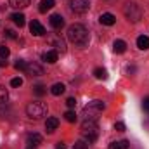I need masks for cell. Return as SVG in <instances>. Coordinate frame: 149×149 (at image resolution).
I'll return each mask as SVG.
<instances>
[{"label":"cell","instance_id":"cell-1","mask_svg":"<svg viewBox=\"0 0 149 149\" xmlns=\"http://www.w3.org/2000/svg\"><path fill=\"white\" fill-rule=\"evenodd\" d=\"M68 40L74 45H78V47H87L88 42H90V33L83 24L74 23L68 28Z\"/></svg>","mask_w":149,"mask_h":149},{"label":"cell","instance_id":"cell-2","mask_svg":"<svg viewBox=\"0 0 149 149\" xmlns=\"http://www.w3.org/2000/svg\"><path fill=\"white\" fill-rule=\"evenodd\" d=\"M81 137L88 144H92V142L97 141V137H99V127H97L95 120H85L81 123Z\"/></svg>","mask_w":149,"mask_h":149},{"label":"cell","instance_id":"cell-3","mask_svg":"<svg viewBox=\"0 0 149 149\" xmlns=\"http://www.w3.org/2000/svg\"><path fill=\"white\" fill-rule=\"evenodd\" d=\"M104 108H106V104H104L102 101H90V102L83 108V116H85V120H97V116L104 111Z\"/></svg>","mask_w":149,"mask_h":149},{"label":"cell","instance_id":"cell-4","mask_svg":"<svg viewBox=\"0 0 149 149\" xmlns=\"http://www.w3.org/2000/svg\"><path fill=\"white\" fill-rule=\"evenodd\" d=\"M123 14H125V17H127L128 21L139 23V21L142 19V7H141L139 3H135V2H128V3L125 5V9H123Z\"/></svg>","mask_w":149,"mask_h":149},{"label":"cell","instance_id":"cell-5","mask_svg":"<svg viewBox=\"0 0 149 149\" xmlns=\"http://www.w3.org/2000/svg\"><path fill=\"white\" fill-rule=\"evenodd\" d=\"M26 114L33 120H38V118L47 114V106L43 102H30L26 106Z\"/></svg>","mask_w":149,"mask_h":149},{"label":"cell","instance_id":"cell-6","mask_svg":"<svg viewBox=\"0 0 149 149\" xmlns=\"http://www.w3.org/2000/svg\"><path fill=\"white\" fill-rule=\"evenodd\" d=\"M47 43L52 47V50H57V52H66V42L63 40V37H61V35H57V33L49 35V38H47Z\"/></svg>","mask_w":149,"mask_h":149},{"label":"cell","instance_id":"cell-7","mask_svg":"<svg viewBox=\"0 0 149 149\" xmlns=\"http://www.w3.org/2000/svg\"><path fill=\"white\" fill-rule=\"evenodd\" d=\"M88 9H90L88 0H71V10L76 14H85Z\"/></svg>","mask_w":149,"mask_h":149},{"label":"cell","instance_id":"cell-8","mask_svg":"<svg viewBox=\"0 0 149 149\" xmlns=\"http://www.w3.org/2000/svg\"><path fill=\"white\" fill-rule=\"evenodd\" d=\"M24 71L28 74H31V76H40V74H43V68L38 63H28Z\"/></svg>","mask_w":149,"mask_h":149},{"label":"cell","instance_id":"cell-9","mask_svg":"<svg viewBox=\"0 0 149 149\" xmlns=\"http://www.w3.org/2000/svg\"><path fill=\"white\" fill-rule=\"evenodd\" d=\"M49 23H50V26H52L54 30H61V28L64 26V19H63V16H59V14H52L50 19H49Z\"/></svg>","mask_w":149,"mask_h":149},{"label":"cell","instance_id":"cell-10","mask_svg":"<svg viewBox=\"0 0 149 149\" xmlns=\"http://www.w3.org/2000/svg\"><path fill=\"white\" fill-rule=\"evenodd\" d=\"M57 57H59V52H57V50H47V52L42 54V59H43L45 63H49V64L57 63Z\"/></svg>","mask_w":149,"mask_h":149},{"label":"cell","instance_id":"cell-11","mask_svg":"<svg viewBox=\"0 0 149 149\" xmlns=\"http://www.w3.org/2000/svg\"><path fill=\"white\" fill-rule=\"evenodd\" d=\"M30 31H31L35 37H42V35H45V28H43L38 21H31V23H30Z\"/></svg>","mask_w":149,"mask_h":149},{"label":"cell","instance_id":"cell-12","mask_svg":"<svg viewBox=\"0 0 149 149\" xmlns=\"http://www.w3.org/2000/svg\"><path fill=\"white\" fill-rule=\"evenodd\" d=\"M99 21H101V24H104V26H113V24L116 23V17H114L113 14H109V12H104V14H101Z\"/></svg>","mask_w":149,"mask_h":149},{"label":"cell","instance_id":"cell-13","mask_svg":"<svg viewBox=\"0 0 149 149\" xmlns=\"http://www.w3.org/2000/svg\"><path fill=\"white\" fill-rule=\"evenodd\" d=\"M59 127V120L57 118H47V121H45V130L49 132V134H52V132H56V128Z\"/></svg>","mask_w":149,"mask_h":149},{"label":"cell","instance_id":"cell-14","mask_svg":"<svg viewBox=\"0 0 149 149\" xmlns=\"http://www.w3.org/2000/svg\"><path fill=\"white\" fill-rule=\"evenodd\" d=\"M26 142H28L30 148H37V146L42 144V135H40V134H30Z\"/></svg>","mask_w":149,"mask_h":149},{"label":"cell","instance_id":"cell-15","mask_svg":"<svg viewBox=\"0 0 149 149\" xmlns=\"http://www.w3.org/2000/svg\"><path fill=\"white\" fill-rule=\"evenodd\" d=\"M54 5H56V2H54V0H40L38 10H40V12H47V10H50Z\"/></svg>","mask_w":149,"mask_h":149},{"label":"cell","instance_id":"cell-16","mask_svg":"<svg viewBox=\"0 0 149 149\" xmlns=\"http://www.w3.org/2000/svg\"><path fill=\"white\" fill-rule=\"evenodd\" d=\"M7 3L14 9H24L30 5V0H7Z\"/></svg>","mask_w":149,"mask_h":149},{"label":"cell","instance_id":"cell-17","mask_svg":"<svg viewBox=\"0 0 149 149\" xmlns=\"http://www.w3.org/2000/svg\"><path fill=\"white\" fill-rule=\"evenodd\" d=\"M10 19L21 28V26H24V23H26V17H24V14H21V12H14L12 16H10Z\"/></svg>","mask_w":149,"mask_h":149},{"label":"cell","instance_id":"cell-18","mask_svg":"<svg viewBox=\"0 0 149 149\" xmlns=\"http://www.w3.org/2000/svg\"><path fill=\"white\" fill-rule=\"evenodd\" d=\"M113 50H114L116 54H123V52L127 50V43H125L123 40H116V42L113 43Z\"/></svg>","mask_w":149,"mask_h":149},{"label":"cell","instance_id":"cell-19","mask_svg":"<svg viewBox=\"0 0 149 149\" xmlns=\"http://www.w3.org/2000/svg\"><path fill=\"white\" fill-rule=\"evenodd\" d=\"M130 148V142L128 141H114L109 144V149H128Z\"/></svg>","mask_w":149,"mask_h":149},{"label":"cell","instance_id":"cell-20","mask_svg":"<svg viewBox=\"0 0 149 149\" xmlns=\"http://www.w3.org/2000/svg\"><path fill=\"white\" fill-rule=\"evenodd\" d=\"M64 90H66L64 83H54L52 88H50V94L52 95H61V94H64Z\"/></svg>","mask_w":149,"mask_h":149},{"label":"cell","instance_id":"cell-21","mask_svg":"<svg viewBox=\"0 0 149 149\" xmlns=\"http://www.w3.org/2000/svg\"><path fill=\"white\" fill-rule=\"evenodd\" d=\"M137 47H139L141 50H148L149 49V37L141 35V37L137 38Z\"/></svg>","mask_w":149,"mask_h":149},{"label":"cell","instance_id":"cell-22","mask_svg":"<svg viewBox=\"0 0 149 149\" xmlns=\"http://www.w3.org/2000/svg\"><path fill=\"white\" fill-rule=\"evenodd\" d=\"M94 76H95L97 80H106V78H108V71H106L104 68H95V70H94Z\"/></svg>","mask_w":149,"mask_h":149},{"label":"cell","instance_id":"cell-23","mask_svg":"<svg viewBox=\"0 0 149 149\" xmlns=\"http://www.w3.org/2000/svg\"><path fill=\"white\" fill-rule=\"evenodd\" d=\"M33 92H35V95H38V97H40V95H43V94L47 92V88H45L43 85H40V83H38V85H35V87H33Z\"/></svg>","mask_w":149,"mask_h":149},{"label":"cell","instance_id":"cell-24","mask_svg":"<svg viewBox=\"0 0 149 149\" xmlns=\"http://www.w3.org/2000/svg\"><path fill=\"white\" fill-rule=\"evenodd\" d=\"M7 99H9V95H7V90L0 87V106H5Z\"/></svg>","mask_w":149,"mask_h":149},{"label":"cell","instance_id":"cell-25","mask_svg":"<svg viewBox=\"0 0 149 149\" xmlns=\"http://www.w3.org/2000/svg\"><path fill=\"white\" fill-rule=\"evenodd\" d=\"M64 118H66V121H70V123H74L76 121V114H74V111H66L64 113Z\"/></svg>","mask_w":149,"mask_h":149},{"label":"cell","instance_id":"cell-26","mask_svg":"<svg viewBox=\"0 0 149 149\" xmlns=\"http://www.w3.org/2000/svg\"><path fill=\"white\" fill-rule=\"evenodd\" d=\"M9 54H10L9 47H5V45H0V57H2V59H7V57H9Z\"/></svg>","mask_w":149,"mask_h":149},{"label":"cell","instance_id":"cell-27","mask_svg":"<svg viewBox=\"0 0 149 149\" xmlns=\"http://www.w3.org/2000/svg\"><path fill=\"white\" fill-rule=\"evenodd\" d=\"M14 68H16L17 71H24V70H26V63H24L23 59H19V61L14 64Z\"/></svg>","mask_w":149,"mask_h":149},{"label":"cell","instance_id":"cell-28","mask_svg":"<svg viewBox=\"0 0 149 149\" xmlns=\"http://www.w3.org/2000/svg\"><path fill=\"white\" fill-rule=\"evenodd\" d=\"M21 85H23V80H21L19 76H17V78H12V80H10V87L17 88V87H21Z\"/></svg>","mask_w":149,"mask_h":149},{"label":"cell","instance_id":"cell-29","mask_svg":"<svg viewBox=\"0 0 149 149\" xmlns=\"http://www.w3.org/2000/svg\"><path fill=\"white\" fill-rule=\"evenodd\" d=\"M73 149H88V146H87V142H83V141H78V142H74Z\"/></svg>","mask_w":149,"mask_h":149},{"label":"cell","instance_id":"cell-30","mask_svg":"<svg viewBox=\"0 0 149 149\" xmlns=\"http://www.w3.org/2000/svg\"><path fill=\"white\" fill-rule=\"evenodd\" d=\"M5 37L10 38V40H17V35H16L14 30H5Z\"/></svg>","mask_w":149,"mask_h":149},{"label":"cell","instance_id":"cell-31","mask_svg":"<svg viewBox=\"0 0 149 149\" xmlns=\"http://www.w3.org/2000/svg\"><path fill=\"white\" fill-rule=\"evenodd\" d=\"M114 130L123 132V130H125V123H123V121H116V123H114Z\"/></svg>","mask_w":149,"mask_h":149},{"label":"cell","instance_id":"cell-32","mask_svg":"<svg viewBox=\"0 0 149 149\" xmlns=\"http://www.w3.org/2000/svg\"><path fill=\"white\" fill-rule=\"evenodd\" d=\"M142 109H144L146 113H149V95L144 99V101H142Z\"/></svg>","mask_w":149,"mask_h":149},{"label":"cell","instance_id":"cell-33","mask_svg":"<svg viewBox=\"0 0 149 149\" xmlns=\"http://www.w3.org/2000/svg\"><path fill=\"white\" fill-rule=\"evenodd\" d=\"M66 106H68V108H74V106H76V99H74V97H70V99L66 101Z\"/></svg>","mask_w":149,"mask_h":149},{"label":"cell","instance_id":"cell-34","mask_svg":"<svg viewBox=\"0 0 149 149\" xmlns=\"http://www.w3.org/2000/svg\"><path fill=\"white\" fill-rule=\"evenodd\" d=\"M127 73H128V74L135 73V66H128V68H127Z\"/></svg>","mask_w":149,"mask_h":149},{"label":"cell","instance_id":"cell-35","mask_svg":"<svg viewBox=\"0 0 149 149\" xmlns=\"http://www.w3.org/2000/svg\"><path fill=\"white\" fill-rule=\"evenodd\" d=\"M56 149H66L64 142H57V144H56Z\"/></svg>","mask_w":149,"mask_h":149},{"label":"cell","instance_id":"cell-36","mask_svg":"<svg viewBox=\"0 0 149 149\" xmlns=\"http://www.w3.org/2000/svg\"><path fill=\"white\" fill-rule=\"evenodd\" d=\"M0 66H7V61H3V59H2V61H0Z\"/></svg>","mask_w":149,"mask_h":149}]
</instances>
